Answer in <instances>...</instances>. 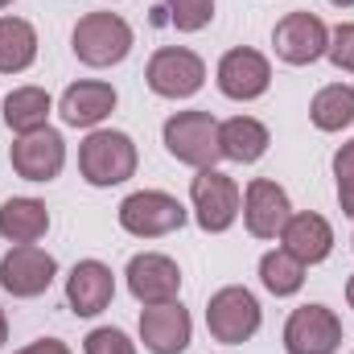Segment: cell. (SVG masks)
Here are the masks:
<instances>
[{
    "mask_svg": "<svg viewBox=\"0 0 354 354\" xmlns=\"http://www.w3.org/2000/svg\"><path fill=\"white\" fill-rule=\"evenodd\" d=\"M115 297V276L111 268L99 260H79L66 276V305L75 309V317H99Z\"/></svg>",
    "mask_w": 354,
    "mask_h": 354,
    "instance_id": "cell-16",
    "label": "cell"
},
{
    "mask_svg": "<svg viewBox=\"0 0 354 354\" xmlns=\"http://www.w3.org/2000/svg\"><path fill=\"white\" fill-rule=\"evenodd\" d=\"M8 4H12V0H0V8H8Z\"/></svg>",
    "mask_w": 354,
    "mask_h": 354,
    "instance_id": "cell-34",
    "label": "cell"
},
{
    "mask_svg": "<svg viewBox=\"0 0 354 354\" xmlns=\"http://www.w3.org/2000/svg\"><path fill=\"white\" fill-rule=\"evenodd\" d=\"M185 206L165 189H136L120 202V227L136 239H161L185 227Z\"/></svg>",
    "mask_w": 354,
    "mask_h": 354,
    "instance_id": "cell-5",
    "label": "cell"
},
{
    "mask_svg": "<svg viewBox=\"0 0 354 354\" xmlns=\"http://www.w3.org/2000/svg\"><path fill=\"white\" fill-rule=\"evenodd\" d=\"M272 46H276V58L288 62V66H309L317 62L326 50H330V25L317 17V12H288L276 21L272 29Z\"/></svg>",
    "mask_w": 354,
    "mask_h": 354,
    "instance_id": "cell-8",
    "label": "cell"
},
{
    "mask_svg": "<svg viewBox=\"0 0 354 354\" xmlns=\"http://www.w3.org/2000/svg\"><path fill=\"white\" fill-rule=\"evenodd\" d=\"M17 354H71V346H66V342H58V338H37V342L21 346Z\"/></svg>",
    "mask_w": 354,
    "mask_h": 354,
    "instance_id": "cell-29",
    "label": "cell"
},
{
    "mask_svg": "<svg viewBox=\"0 0 354 354\" xmlns=\"http://www.w3.org/2000/svg\"><path fill=\"white\" fill-rule=\"evenodd\" d=\"M334 177H338V194L342 189H354V140H346L334 153Z\"/></svg>",
    "mask_w": 354,
    "mask_h": 354,
    "instance_id": "cell-28",
    "label": "cell"
},
{
    "mask_svg": "<svg viewBox=\"0 0 354 354\" xmlns=\"http://www.w3.org/2000/svg\"><path fill=\"white\" fill-rule=\"evenodd\" d=\"M37 58V29L25 17H0V75H21Z\"/></svg>",
    "mask_w": 354,
    "mask_h": 354,
    "instance_id": "cell-22",
    "label": "cell"
},
{
    "mask_svg": "<svg viewBox=\"0 0 354 354\" xmlns=\"http://www.w3.org/2000/svg\"><path fill=\"white\" fill-rule=\"evenodd\" d=\"M260 322H264L260 301H256V292L243 288V284L218 288V292L210 297V305H206V330H210V338L223 342V346H243V342H252L256 330H260Z\"/></svg>",
    "mask_w": 354,
    "mask_h": 354,
    "instance_id": "cell-4",
    "label": "cell"
},
{
    "mask_svg": "<svg viewBox=\"0 0 354 354\" xmlns=\"http://www.w3.org/2000/svg\"><path fill=\"white\" fill-rule=\"evenodd\" d=\"M145 83L161 99H189L206 83V62L185 46H161L145 66Z\"/></svg>",
    "mask_w": 354,
    "mask_h": 354,
    "instance_id": "cell-7",
    "label": "cell"
},
{
    "mask_svg": "<svg viewBox=\"0 0 354 354\" xmlns=\"http://www.w3.org/2000/svg\"><path fill=\"white\" fill-rule=\"evenodd\" d=\"M17 177L25 181H54L66 165V140L62 132L54 128H37V132H25L12 140V153H8Z\"/></svg>",
    "mask_w": 354,
    "mask_h": 354,
    "instance_id": "cell-11",
    "label": "cell"
},
{
    "mask_svg": "<svg viewBox=\"0 0 354 354\" xmlns=\"http://www.w3.org/2000/svg\"><path fill=\"white\" fill-rule=\"evenodd\" d=\"M346 301H351V309H354V276L346 280Z\"/></svg>",
    "mask_w": 354,
    "mask_h": 354,
    "instance_id": "cell-32",
    "label": "cell"
},
{
    "mask_svg": "<svg viewBox=\"0 0 354 354\" xmlns=\"http://www.w3.org/2000/svg\"><path fill=\"white\" fill-rule=\"evenodd\" d=\"M189 202H194V218L206 235H223L231 231V223L243 210V194L239 185L218 169H198V177L189 181Z\"/></svg>",
    "mask_w": 354,
    "mask_h": 354,
    "instance_id": "cell-6",
    "label": "cell"
},
{
    "mask_svg": "<svg viewBox=\"0 0 354 354\" xmlns=\"http://www.w3.org/2000/svg\"><path fill=\"white\" fill-rule=\"evenodd\" d=\"M260 280H264V288L272 297H292L305 284V264L297 256H288L284 248H276L260 260Z\"/></svg>",
    "mask_w": 354,
    "mask_h": 354,
    "instance_id": "cell-24",
    "label": "cell"
},
{
    "mask_svg": "<svg viewBox=\"0 0 354 354\" xmlns=\"http://www.w3.org/2000/svg\"><path fill=\"white\" fill-rule=\"evenodd\" d=\"M338 202H342V214L354 218V189H342V194H338Z\"/></svg>",
    "mask_w": 354,
    "mask_h": 354,
    "instance_id": "cell-30",
    "label": "cell"
},
{
    "mask_svg": "<svg viewBox=\"0 0 354 354\" xmlns=\"http://www.w3.org/2000/svg\"><path fill=\"white\" fill-rule=\"evenodd\" d=\"M268 145H272L268 128L260 120H252V115H235V120L218 124V149H223L227 161L252 165V161H260L268 153Z\"/></svg>",
    "mask_w": 354,
    "mask_h": 354,
    "instance_id": "cell-19",
    "label": "cell"
},
{
    "mask_svg": "<svg viewBox=\"0 0 354 354\" xmlns=\"http://www.w3.org/2000/svg\"><path fill=\"white\" fill-rule=\"evenodd\" d=\"M280 248L288 256H297L305 268L322 264L334 252V227L322 214H313V210H297V214H288V223L280 231Z\"/></svg>",
    "mask_w": 354,
    "mask_h": 354,
    "instance_id": "cell-18",
    "label": "cell"
},
{
    "mask_svg": "<svg viewBox=\"0 0 354 354\" xmlns=\"http://www.w3.org/2000/svg\"><path fill=\"white\" fill-rule=\"evenodd\" d=\"M326 58L338 66V71H351L354 75V21H342L338 29H330V50Z\"/></svg>",
    "mask_w": 354,
    "mask_h": 354,
    "instance_id": "cell-27",
    "label": "cell"
},
{
    "mask_svg": "<svg viewBox=\"0 0 354 354\" xmlns=\"http://www.w3.org/2000/svg\"><path fill=\"white\" fill-rule=\"evenodd\" d=\"M4 338H8V317H4V309H0V346H4Z\"/></svg>",
    "mask_w": 354,
    "mask_h": 354,
    "instance_id": "cell-31",
    "label": "cell"
},
{
    "mask_svg": "<svg viewBox=\"0 0 354 354\" xmlns=\"http://www.w3.org/2000/svg\"><path fill=\"white\" fill-rule=\"evenodd\" d=\"M189 338H194V322H189V309H181V301L140 309V342L149 354H181Z\"/></svg>",
    "mask_w": 354,
    "mask_h": 354,
    "instance_id": "cell-14",
    "label": "cell"
},
{
    "mask_svg": "<svg viewBox=\"0 0 354 354\" xmlns=\"http://www.w3.org/2000/svg\"><path fill=\"white\" fill-rule=\"evenodd\" d=\"M169 157L189 165V169H214V161L223 157L218 149V120L210 111H177L161 128Z\"/></svg>",
    "mask_w": 354,
    "mask_h": 354,
    "instance_id": "cell-3",
    "label": "cell"
},
{
    "mask_svg": "<svg viewBox=\"0 0 354 354\" xmlns=\"http://www.w3.org/2000/svg\"><path fill=\"white\" fill-rule=\"evenodd\" d=\"M124 276H128V288L140 305H165V301H177V292H181V268L161 252L132 256Z\"/></svg>",
    "mask_w": 354,
    "mask_h": 354,
    "instance_id": "cell-13",
    "label": "cell"
},
{
    "mask_svg": "<svg viewBox=\"0 0 354 354\" xmlns=\"http://www.w3.org/2000/svg\"><path fill=\"white\" fill-rule=\"evenodd\" d=\"M50 231V210L37 198H8L0 206V235L8 243H37Z\"/></svg>",
    "mask_w": 354,
    "mask_h": 354,
    "instance_id": "cell-20",
    "label": "cell"
},
{
    "mask_svg": "<svg viewBox=\"0 0 354 354\" xmlns=\"http://www.w3.org/2000/svg\"><path fill=\"white\" fill-rule=\"evenodd\" d=\"M218 91L227 99H239V103H252L272 87V66L260 50H248V46H235L218 58Z\"/></svg>",
    "mask_w": 354,
    "mask_h": 354,
    "instance_id": "cell-12",
    "label": "cell"
},
{
    "mask_svg": "<svg viewBox=\"0 0 354 354\" xmlns=\"http://www.w3.org/2000/svg\"><path fill=\"white\" fill-rule=\"evenodd\" d=\"M136 145L128 132H111V128H95L83 149H79V174L87 185L95 189H107V185H120L136 174Z\"/></svg>",
    "mask_w": 354,
    "mask_h": 354,
    "instance_id": "cell-1",
    "label": "cell"
},
{
    "mask_svg": "<svg viewBox=\"0 0 354 354\" xmlns=\"http://www.w3.org/2000/svg\"><path fill=\"white\" fill-rule=\"evenodd\" d=\"M330 4H338V8H354V0H330Z\"/></svg>",
    "mask_w": 354,
    "mask_h": 354,
    "instance_id": "cell-33",
    "label": "cell"
},
{
    "mask_svg": "<svg viewBox=\"0 0 354 354\" xmlns=\"http://www.w3.org/2000/svg\"><path fill=\"white\" fill-rule=\"evenodd\" d=\"M342 346V322L326 305H301L284 322V351L288 354H334Z\"/></svg>",
    "mask_w": 354,
    "mask_h": 354,
    "instance_id": "cell-10",
    "label": "cell"
},
{
    "mask_svg": "<svg viewBox=\"0 0 354 354\" xmlns=\"http://www.w3.org/2000/svg\"><path fill=\"white\" fill-rule=\"evenodd\" d=\"M309 120L317 132H342L354 124V87L351 83H330L313 95L309 103Z\"/></svg>",
    "mask_w": 354,
    "mask_h": 354,
    "instance_id": "cell-23",
    "label": "cell"
},
{
    "mask_svg": "<svg viewBox=\"0 0 354 354\" xmlns=\"http://www.w3.org/2000/svg\"><path fill=\"white\" fill-rule=\"evenodd\" d=\"M288 214H292V206H288L284 185H276L268 177H256L243 189V223H248V231L256 239H280Z\"/></svg>",
    "mask_w": 354,
    "mask_h": 354,
    "instance_id": "cell-15",
    "label": "cell"
},
{
    "mask_svg": "<svg viewBox=\"0 0 354 354\" xmlns=\"http://www.w3.org/2000/svg\"><path fill=\"white\" fill-rule=\"evenodd\" d=\"M54 276H58V260L50 252H41L37 243H17L0 260V288L8 297H21V301L41 297L54 284Z\"/></svg>",
    "mask_w": 354,
    "mask_h": 354,
    "instance_id": "cell-9",
    "label": "cell"
},
{
    "mask_svg": "<svg viewBox=\"0 0 354 354\" xmlns=\"http://www.w3.org/2000/svg\"><path fill=\"white\" fill-rule=\"evenodd\" d=\"M71 50L83 66H115L132 54V25L120 12H87L71 33Z\"/></svg>",
    "mask_w": 354,
    "mask_h": 354,
    "instance_id": "cell-2",
    "label": "cell"
},
{
    "mask_svg": "<svg viewBox=\"0 0 354 354\" xmlns=\"http://www.w3.org/2000/svg\"><path fill=\"white\" fill-rule=\"evenodd\" d=\"M83 354H136V342L115 326H99L83 338Z\"/></svg>",
    "mask_w": 354,
    "mask_h": 354,
    "instance_id": "cell-26",
    "label": "cell"
},
{
    "mask_svg": "<svg viewBox=\"0 0 354 354\" xmlns=\"http://www.w3.org/2000/svg\"><path fill=\"white\" fill-rule=\"evenodd\" d=\"M120 95L111 83H99V79H83V83H71L58 99V115L71 124V128H99L111 111H115Z\"/></svg>",
    "mask_w": 354,
    "mask_h": 354,
    "instance_id": "cell-17",
    "label": "cell"
},
{
    "mask_svg": "<svg viewBox=\"0 0 354 354\" xmlns=\"http://www.w3.org/2000/svg\"><path fill=\"white\" fill-rule=\"evenodd\" d=\"M50 111H54V99H50L46 87H17L4 95V124L17 136L50 128Z\"/></svg>",
    "mask_w": 354,
    "mask_h": 354,
    "instance_id": "cell-21",
    "label": "cell"
},
{
    "mask_svg": "<svg viewBox=\"0 0 354 354\" xmlns=\"http://www.w3.org/2000/svg\"><path fill=\"white\" fill-rule=\"evenodd\" d=\"M165 12H169V25L181 33H198L210 25L214 17V0H165Z\"/></svg>",
    "mask_w": 354,
    "mask_h": 354,
    "instance_id": "cell-25",
    "label": "cell"
}]
</instances>
